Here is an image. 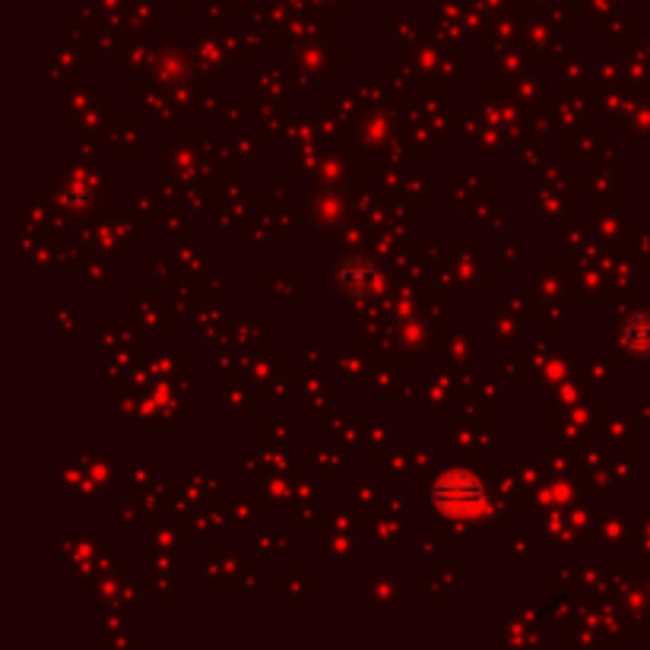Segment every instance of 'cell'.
<instances>
[{"label":"cell","mask_w":650,"mask_h":650,"mask_svg":"<svg viewBox=\"0 0 650 650\" xmlns=\"http://www.w3.org/2000/svg\"><path fill=\"white\" fill-rule=\"evenodd\" d=\"M432 498L450 518H476L488 508V492L467 470H447L432 488Z\"/></svg>","instance_id":"cell-1"},{"label":"cell","mask_w":650,"mask_h":650,"mask_svg":"<svg viewBox=\"0 0 650 650\" xmlns=\"http://www.w3.org/2000/svg\"><path fill=\"white\" fill-rule=\"evenodd\" d=\"M336 283L346 295H366L378 285V267L368 257H349V260L340 264Z\"/></svg>","instance_id":"cell-2"},{"label":"cell","mask_w":650,"mask_h":650,"mask_svg":"<svg viewBox=\"0 0 650 650\" xmlns=\"http://www.w3.org/2000/svg\"><path fill=\"white\" fill-rule=\"evenodd\" d=\"M619 340L628 353H638V356H650V315L648 311H638L632 318H625L619 327Z\"/></svg>","instance_id":"cell-3"}]
</instances>
